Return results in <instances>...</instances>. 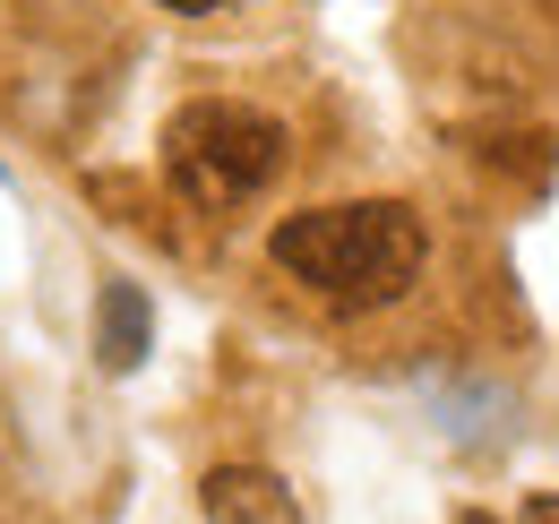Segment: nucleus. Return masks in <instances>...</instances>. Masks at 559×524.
<instances>
[{"label": "nucleus", "mask_w": 559, "mask_h": 524, "mask_svg": "<svg viewBox=\"0 0 559 524\" xmlns=\"http://www.w3.org/2000/svg\"><path fill=\"white\" fill-rule=\"evenodd\" d=\"M267 259L310 293L328 301L336 319H361V310H388L421 284V259H430V233L405 198H345V206H301L267 233Z\"/></svg>", "instance_id": "nucleus-1"}, {"label": "nucleus", "mask_w": 559, "mask_h": 524, "mask_svg": "<svg viewBox=\"0 0 559 524\" xmlns=\"http://www.w3.org/2000/svg\"><path fill=\"white\" fill-rule=\"evenodd\" d=\"M284 172V121L259 112V104H233V95H207V104H181L164 121V181L190 198L199 215H233Z\"/></svg>", "instance_id": "nucleus-2"}, {"label": "nucleus", "mask_w": 559, "mask_h": 524, "mask_svg": "<svg viewBox=\"0 0 559 524\" xmlns=\"http://www.w3.org/2000/svg\"><path fill=\"white\" fill-rule=\"evenodd\" d=\"M199 508H207V524H301L293 490L267 464H215L199 481Z\"/></svg>", "instance_id": "nucleus-3"}, {"label": "nucleus", "mask_w": 559, "mask_h": 524, "mask_svg": "<svg viewBox=\"0 0 559 524\" xmlns=\"http://www.w3.org/2000/svg\"><path fill=\"white\" fill-rule=\"evenodd\" d=\"M104 370H139L146 361V293L139 284H104V335H95Z\"/></svg>", "instance_id": "nucleus-4"}, {"label": "nucleus", "mask_w": 559, "mask_h": 524, "mask_svg": "<svg viewBox=\"0 0 559 524\" xmlns=\"http://www.w3.org/2000/svg\"><path fill=\"white\" fill-rule=\"evenodd\" d=\"M155 9H173V17H215V9H233V0H155Z\"/></svg>", "instance_id": "nucleus-5"}, {"label": "nucleus", "mask_w": 559, "mask_h": 524, "mask_svg": "<svg viewBox=\"0 0 559 524\" xmlns=\"http://www.w3.org/2000/svg\"><path fill=\"white\" fill-rule=\"evenodd\" d=\"M465 524H490V516H465Z\"/></svg>", "instance_id": "nucleus-6"}]
</instances>
